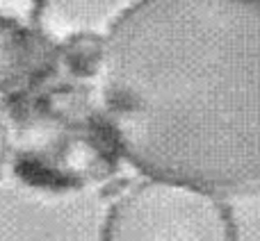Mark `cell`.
I'll list each match as a JSON object with an SVG mask.
<instances>
[{"instance_id": "cell-1", "label": "cell", "mask_w": 260, "mask_h": 241, "mask_svg": "<svg viewBox=\"0 0 260 241\" xmlns=\"http://www.w3.org/2000/svg\"><path fill=\"white\" fill-rule=\"evenodd\" d=\"M94 77L108 137L151 180L260 189V0H139Z\"/></svg>"}, {"instance_id": "cell-2", "label": "cell", "mask_w": 260, "mask_h": 241, "mask_svg": "<svg viewBox=\"0 0 260 241\" xmlns=\"http://www.w3.org/2000/svg\"><path fill=\"white\" fill-rule=\"evenodd\" d=\"M103 241H235V225L212 193L148 180L112 205Z\"/></svg>"}, {"instance_id": "cell-3", "label": "cell", "mask_w": 260, "mask_h": 241, "mask_svg": "<svg viewBox=\"0 0 260 241\" xmlns=\"http://www.w3.org/2000/svg\"><path fill=\"white\" fill-rule=\"evenodd\" d=\"M32 7H35V0H0V16L21 21L30 16Z\"/></svg>"}, {"instance_id": "cell-4", "label": "cell", "mask_w": 260, "mask_h": 241, "mask_svg": "<svg viewBox=\"0 0 260 241\" xmlns=\"http://www.w3.org/2000/svg\"><path fill=\"white\" fill-rule=\"evenodd\" d=\"M5 152H7V130H5V120H3V109H0V171H3Z\"/></svg>"}]
</instances>
